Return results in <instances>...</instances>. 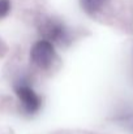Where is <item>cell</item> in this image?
<instances>
[{
  "mask_svg": "<svg viewBox=\"0 0 133 134\" xmlns=\"http://www.w3.org/2000/svg\"><path fill=\"white\" fill-rule=\"evenodd\" d=\"M56 60V51L55 46L48 41L41 39L35 42L30 49V61L38 69L47 70L50 69Z\"/></svg>",
  "mask_w": 133,
  "mask_h": 134,
  "instance_id": "obj_3",
  "label": "cell"
},
{
  "mask_svg": "<svg viewBox=\"0 0 133 134\" xmlns=\"http://www.w3.org/2000/svg\"><path fill=\"white\" fill-rule=\"evenodd\" d=\"M10 10V0H0V20L8 16Z\"/></svg>",
  "mask_w": 133,
  "mask_h": 134,
  "instance_id": "obj_5",
  "label": "cell"
},
{
  "mask_svg": "<svg viewBox=\"0 0 133 134\" xmlns=\"http://www.w3.org/2000/svg\"><path fill=\"white\" fill-rule=\"evenodd\" d=\"M81 4H82L84 10L88 14L97 16L103 10L106 5V0H81Z\"/></svg>",
  "mask_w": 133,
  "mask_h": 134,
  "instance_id": "obj_4",
  "label": "cell"
},
{
  "mask_svg": "<svg viewBox=\"0 0 133 134\" xmlns=\"http://www.w3.org/2000/svg\"><path fill=\"white\" fill-rule=\"evenodd\" d=\"M39 31L42 33L44 41H48L54 46H67L72 41L71 31L64 25V22L54 17H46L41 21Z\"/></svg>",
  "mask_w": 133,
  "mask_h": 134,
  "instance_id": "obj_1",
  "label": "cell"
},
{
  "mask_svg": "<svg viewBox=\"0 0 133 134\" xmlns=\"http://www.w3.org/2000/svg\"><path fill=\"white\" fill-rule=\"evenodd\" d=\"M14 92L25 115H35L42 107V99L31 87L28 80L20 78L14 83Z\"/></svg>",
  "mask_w": 133,
  "mask_h": 134,
  "instance_id": "obj_2",
  "label": "cell"
}]
</instances>
